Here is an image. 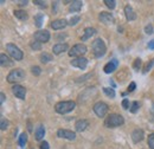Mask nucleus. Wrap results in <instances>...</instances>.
<instances>
[{"label": "nucleus", "instance_id": "obj_19", "mask_svg": "<svg viewBox=\"0 0 154 149\" xmlns=\"http://www.w3.org/2000/svg\"><path fill=\"white\" fill-rule=\"evenodd\" d=\"M88 126H89V122L87 121V120H78L76 122V124H75V129L76 131H84L87 128H88Z\"/></svg>", "mask_w": 154, "mask_h": 149}, {"label": "nucleus", "instance_id": "obj_6", "mask_svg": "<svg viewBox=\"0 0 154 149\" xmlns=\"http://www.w3.org/2000/svg\"><path fill=\"white\" fill-rule=\"evenodd\" d=\"M84 53H87V46L84 44H76L74 45L70 51H69V56L70 57H75V58H79V57H83Z\"/></svg>", "mask_w": 154, "mask_h": 149}, {"label": "nucleus", "instance_id": "obj_32", "mask_svg": "<svg viewBox=\"0 0 154 149\" xmlns=\"http://www.w3.org/2000/svg\"><path fill=\"white\" fill-rule=\"evenodd\" d=\"M31 72H32V74H35V76H39V74H42V69L39 66H37V65H35V66L31 68Z\"/></svg>", "mask_w": 154, "mask_h": 149}, {"label": "nucleus", "instance_id": "obj_33", "mask_svg": "<svg viewBox=\"0 0 154 149\" xmlns=\"http://www.w3.org/2000/svg\"><path fill=\"white\" fill-rule=\"evenodd\" d=\"M154 65V58L152 59V60H149L148 63H147V65L145 66V69H143V74H147L149 70H151V68Z\"/></svg>", "mask_w": 154, "mask_h": 149}, {"label": "nucleus", "instance_id": "obj_8", "mask_svg": "<svg viewBox=\"0 0 154 149\" xmlns=\"http://www.w3.org/2000/svg\"><path fill=\"white\" fill-rule=\"evenodd\" d=\"M33 37L36 39V41L39 43H48L50 40V32L48 30H39L37 32H35Z\"/></svg>", "mask_w": 154, "mask_h": 149}, {"label": "nucleus", "instance_id": "obj_4", "mask_svg": "<svg viewBox=\"0 0 154 149\" xmlns=\"http://www.w3.org/2000/svg\"><path fill=\"white\" fill-rule=\"evenodd\" d=\"M24 78H25V72H24V70H23V69H14V70H12L10 74H7L6 81H7L8 83L16 85V84H18L19 82H21Z\"/></svg>", "mask_w": 154, "mask_h": 149}, {"label": "nucleus", "instance_id": "obj_20", "mask_svg": "<svg viewBox=\"0 0 154 149\" xmlns=\"http://www.w3.org/2000/svg\"><path fill=\"white\" fill-rule=\"evenodd\" d=\"M82 6H83V2L81 0H75L70 4L69 6V11L70 12H79L82 10Z\"/></svg>", "mask_w": 154, "mask_h": 149}, {"label": "nucleus", "instance_id": "obj_34", "mask_svg": "<svg viewBox=\"0 0 154 149\" xmlns=\"http://www.w3.org/2000/svg\"><path fill=\"white\" fill-rule=\"evenodd\" d=\"M148 147L151 149H154V134L148 135Z\"/></svg>", "mask_w": 154, "mask_h": 149}, {"label": "nucleus", "instance_id": "obj_38", "mask_svg": "<svg viewBox=\"0 0 154 149\" xmlns=\"http://www.w3.org/2000/svg\"><path fill=\"white\" fill-rule=\"evenodd\" d=\"M145 32H146L147 35H153V26H152L151 24H148V25L145 27Z\"/></svg>", "mask_w": 154, "mask_h": 149}, {"label": "nucleus", "instance_id": "obj_10", "mask_svg": "<svg viewBox=\"0 0 154 149\" xmlns=\"http://www.w3.org/2000/svg\"><path fill=\"white\" fill-rule=\"evenodd\" d=\"M57 136L60 138H65V140H75L76 138V132L71 130H68V129H58L57 131Z\"/></svg>", "mask_w": 154, "mask_h": 149}, {"label": "nucleus", "instance_id": "obj_11", "mask_svg": "<svg viewBox=\"0 0 154 149\" xmlns=\"http://www.w3.org/2000/svg\"><path fill=\"white\" fill-rule=\"evenodd\" d=\"M70 63H71V65H72V66L78 68V69H81V70H84V69L87 68V65H88V60H87L84 57L74 58V59H72Z\"/></svg>", "mask_w": 154, "mask_h": 149}, {"label": "nucleus", "instance_id": "obj_2", "mask_svg": "<svg viewBox=\"0 0 154 149\" xmlns=\"http://www.w3.org/2000/svg\"><path fill=\"white\" fill-rule=\"evenodd\" d=\"M123 123H125V118H123V116H121L119 114H110V115H108L106 121H104V124L108 128H116V127L122 126Z\"/></svg>", "mask_w": 154, "mask_h": 149}, {"label": "nucleus", "instance_id": "obj_24", "mask_svg": "<svg viewBox=\"0 0 154 149\" xmlns=\"http://www.w3.org/2000/svg\"><path fill=\"white\" fill-rule=\"evenodd\" d=\"M39 59H40V62L42 63H49V62H51L52 59H54V56L52 55H50V53H48V52H43L40 57H39Z\"/></svg>", "mask_w": 154, "mask_h": 149}, {"label": "nucleus", "instance_id": "obj_43", "mask_svg": "<svg viewBox=\"0 0 154 149\" xmlns=\"http://www.w3.org/2000/svg\"><path fill=\"white\" fill-rule=\"evenodd\" d=\"M148 49H149V50H153L154 49V40H151V41L148 43Z\"/></svg>", "mask_w": 154, "mask_h": 149}, {"label": "nucleus", "instance_id": "obj_35", "mask_svg": "<svg viewBox=\"0 0 154 149\" xmlns=\"http://www.w3.org/2000/svg\"><path fill=\"white\" fill-rule=\"evenodd\" d=\"M139 107H140V105H139L137 102H133V103H132V107H131V112H132V114H135V112L139 110Z\"/></svg>", "mask_w": 154, "mask_h": 149}, {"label": "nucleus", "instance_id": "obj_45", "mask_svg": "<svg viewBox=\"0 0 154 149\" xmlns=\"http://www.w3.org/2000/svg\"><path fill=\"white\" fill-rule=\"evenodd\" d=\"M27 2H29L27 0H25V1H18V4H19V5H21V6H24V5H27Z\"/></svg>", "mask_w": 154, "mask_h": 149}, {"label": "nucleus", "instance_id": "obj_7", "mask_svg": "<svg viewBox=\"0 0 154 149\" xmlns=\"http://www.w3.org/2000/svg\"><path fill=\"white\" fill-rule=\"evenodd\" d=\"M93 110L96 114V116H98V117H104V116L108 114L109 107H108V104H106L104 102H97L96 104L94 105Z\"/></svg>", "mask_w": 154, "mask_h": 149}, {"label": "nucleus", "instance_id": "obj_27", "mask_svg": "<svg viewBox=\"0 0 154 149\" xmlns=\"http://www.w3.org/2000/svg\"><path fill=\"white\" fill-rule=\"evenodd\" d=\"M103 93L106 96H108L109 98H114L115 97V91L113 88H103Z\"/></svg>", "mask_w": 154, "mask_h": 149}, {"label": "nucleus", "instance_id": "obj_26", "mask_svg": "<svg viewBox=\"0 0 154 149\" xmlns=\"http://www.w3.org/2000/svg\"><path fill=\"white\" fill-rule=\"evenodd\" d=\"M19 146L20 147H25V144L27 143V135L25 132H21L19 136Z\"/></svg>", "mask_w": 154, "mask_h": 149}, {"label": "nucleus", "instance_id": "obj_3", "mask_svg": "<svg viewBox=\"0 0 154 149\" xmlns=\"http://www.w3.org/2000/svg\"><path fill=\"white\" fill-rule=\"evenodd\" d=\"M91 49H93L94 56L96 57V58H101V57H103L104 55H106V51H107L106 44H104V41H103L101 38H96V39L93 41Z\"/></svg>", "mask_w": 154, "mask_h": 149}, {"label": "nucleus", "instance_id": "obj_15", "mask_svg": "<svg viewBox=\"0 0 154 149\" xmlns=\"http://www.w3.org/2000/svg\"><path fill=\"white\" fill-rule=\"evenodd\" d=\"M68 44L66 43H58L56 45H54V47H52V52L55 53V55H60V53H63V52H65L66 50H68Z\"/></svg>", "mask_w": 154, "mask_h": 149}, {"label": "nucleus", "instance_id": "obj_22", "mask_svg": "<svg viewBox=\"0 0 154 149\" xmlns=\"http://www.w3.org/2000/svg\"><path fill=\"white\" fill-rule=\"evenodd\" d=\"M0 63H1V66H6V68L13 65V62L11 60V58L8 56H6L5 53H1L0 55Z\"/></svg>", "mask_w": 154, "mask_h": 149}, {"label": "nucleus", "instance_id": "obj_5", "mask_svg": "<svg viewBox=\"0 0 154 149\" xmlns=\"http://www.w3.org/2000/svg\"><path fill=\"white\" fill-rule=\"evenodd\" d=\"M6 51H7V53H8V56L12 57L14 60H21L23 59V51L20 50L18 46H16L14 44H12V43H8V44H6Z\"/></svg>", "mask_w": 154, "mask_h": 149}, {"label": "nucleus", "instance_id": "obj_13", "mask_svg": "<svg viewBox=\"0 0 154 149\" xmlns=\"http://www.w3.org/2000/svg\"><path fill=\"white\" fill-rule=\"evenodd\" d=\"M117 65H119V62H117V59H112L110 62H108L107 64H106V66L103 68V71H104V74H112V72H114L116 70V68H117Z\"/></svg>", "mask_w": 154, "mask_h": 149}, {"label": "nucleus", "instance_id": "obj_21", "mask_svg": "<svg viewBox=\"0 0 154 149\" xmlns=\"http://www.w3.org/2000/svg\"><path fill=\"white\" fill-rule=\"evenodd\" d=\"M44 136H45V128H44V126L40 124L35 131V138H36V141H42L44 138Z\"/></svg>", "mask_w": 154, "mask_h": 149}, {"label": "nucleus", "instance_id": "obj_12", "mask_svg": "<svg viewBox=\"0 0 154 149\" xmlns=\"http://www.w3.org/2000/svg\"><path fill=\"white\" fill-rule=\"evenodd\" d=\"M12 93H13V95H14L16 97H18L20 99H25V97H26V89H25L24 87L19 85V84L13 85Z\"/></svg>", "mask_w": 154, "mask_h": 149}, {"label": "nucleus", "instance_id": "obj_1", "mask_svg": "<svg viewBox=\"0 0 154 149\" xmlns=\"http://www.w3.org/2000/svg\"><path fill=\"white\" fill-rule=\"evenodd\" d=\"M76 107V102L75 101H62V102H58L55 105V110L57 114L60 115H65L68 112L72 111Z\"/></svg>", "mask_w": 154, "mask_h": 149}, {"label": "nucleus", "instance_id": "obj_14", "mask_svg": "<svg viewBox=\"0 0 154 149\" xmlns=\"http://www.w3.org/2000/svg\"><path fill=\"white\" fill-rule=\"evenodd\" d=\"M68 25H69V23L65 19H56V20H54L51 23V27L54 30H62V29H64Z\"/></svg>", "mask_w": 154, "mask_h": 149}, {"label": "nucleus", "instance_id": "obj_29", "mask_svg": "<svg viewBox=\"0 0 154 149\" xmlns=\"http://www.w3.org/2000/svg\"><path fill=\"white\" fill-rule=\"evenodd\" d=\"M7 127H8V121L5 117H1V120H0V129L1 130H6Z\"/></svg>", "mask_w": 154, "mask_h": 149}, {"label": "nucleus", "instance_id": "obj_25", "mask_svg": "<svg viewBox=\"0 0 154 149\" xmlns=\"http://www.w3.org/2000/svg\"><path fill=\"white\" fill-rule=\"evenodd\" d=\"M43 20H44V14H42V13L36 14V16H35V25H36L37 27H40V26L43 25Z\"/></svg>", "mask_w": 154, "mask_h": 149}, {"label": "nucleus", "instance_id": "obj_23", "mask_svg": "<svg viewBox=\"0 0 154 149\" xmlns=\"http://www.w3.org/2000/svg\"><path fill=\"white\" fill-rule=\"evenodd\" d=\"M13 13H14L16 18H18L19 20H23V21H24V20H27V19H29V14H27L24 10H16Z\"/></svg>", "mask_w": 154, "mask_h": 149}, {"label": "nucleus", "instance_id": "obj_42", "mask_svg": "<svg viewBox=\"0 0 154 149\" xmlns=\"http://www.w3.org/2000/svg\"><path fill=\"white\" fill-rule=\"evenodd\" d=\"M91 76V74H85V76H83V77H81V78H78V79H76V82L77 83H81V81L83 82L84 79H87V78H89Z\"/></svg>", "mask_w": 154, "mask_h": 149}, {"label": "nucleus", "instance_id": "obj_37", "mask_svg": "<svg viewBox=\"0 0 154 149\" xmlns=\"http://www.w3.org/2000/svg\"><path fill=\"white\" fill-rule=\"evenodd\" d=\"M31 49L32 50H40L42 49V45H40V43L39 41H35V43H31Z\"/></svg>", "mask_w": 154, "mask_h": 149}, {"label": "nucleus", "instance_id": "obj_31", "mask_svg": "<svg viewBox=\"0 0 154 149\" xmlns=\"http://www.w3.org/2000/svg\"><path fill=\"white\" fill-rule=\"evenodd\" d=\"M133 68H134L135 71H139V70L141 69V59H140V58H136V59L134 60Z\"/></svg>", "mask_w": 154, "mask_h": 149}, {"label": "nucleus", "instance_id": "obj_39", "mask_svg": "<svg viewBox=\"0 0 154 149\" xmlns=\"http://www.w3.org/2000/svg\"><path fill=\"white\" fill-rule=\"evenodd\" d=\"M135 88H136V84H135V82H131V84L128 85V89H127V91L128 93H133L135 90Z\"/></svg>", "mask_w": 154, "mask_h": 149}, {"label": "nucleus", "instance_id": "obj_17", "mask_svg": "<svg viewBox=\"0 0 154 149\" xmlns=\"http://www.w3.org/2000/svg\"><path fill=\"white\" fill-rule=\"evenodd\" d=\"M96 33H97L96 29H94V27H87V29L84 30V33H83V36L81 37V39H82V41H85V40H88L89 38L95 36Z\"/></svg>", "mask_w": 154, "mask_h": 149}, {"label": "nucleus", "instance_id": "obj_44", "mask_svg": "<svg viewBox=\"0 0 154 149\" xmlns=\"http://www.w3.org/2000/svg\"><path fill=\"white\" fill-rule=\"evenodd\" d=\"M0 96H1V101H0V103L2 104V103L5 102V95H4V93H1V95H0Z\"/></svg>", "mask_w": 154, "mask_h": 149}, {"label": "nucleus", "instance_id": "obj_41", "mask_svg": "<svg viewBox=\"0 0 154 149\" xmlns=\"http://www.w3.org/2000/svg\"><path fill=\"white\" fill-rule=\"evenodd\" d=\"M40 149H50V146H49V143L46 141H44V142L40 143Z\"/></svg>", "mask_w": 154, "mask_h": 149}, {"label": "nucleus", "instance_id": "obj_36", "mask_svg": "<svg viewBox=\"0 0 154 149\" xmlns=\"http://www.w3.org/2000/svg\"><path fill=\"white\" fill-rule=\"evenodd\" d=\"M33 2H35V5L39 6L40 8H46V7H48V6H46V2H45V1H40V0H35Z\"/></svg>", "mask_w": 154, "mask_h": 149}, {"label": "nucleus", "instance_id": "obj_16", "mask_svg": "<svg viewBox=\"0 0 154 149\" xmlns=\"http://www.w3.org/2000/svg\"><path fill=\"white\" fill-rule=\"evenodd\" d=\"M125 14H126V18L128 21H132V20H135L136 19V13L133 10V7L131 5H126L125 7Z\"/></svg>", "mask_w": 154, "mask_h": 149}, {"label": "nucleus", "instance_id": "obj_18", "mask_svg": "<svg viewBox=\"0 0 154 149\" xmlns=\"http://www.w3.org/2000/svg\"><path fill=\"white\" fill-rule=\"evenodd\" d=\"M132 140L134 143H139L143 140V130L142 129H135L132 132Z\"/></svg>", "mask_w": 154, "mask_h": 149}, {"label": "nucleus", "instance_id": "obj_30", "mask_svg": "<svg viewBox=\"0 0 154 149\" xmlns=\"http://www.w3.org/2000/svg\"><path fill=\"white\" fill-rule=\"evenodd\" d=\"M104 5H106L108 8L114 10L116 6V2H115V0H104Z\"/></svg>", "mask_w": 154, "mask_h": 149}, {"label": "nucleus", "instance_id": "obj_40", "mask_svg": "<svg viewBox=\"0 0 154 149\" xmlns=\"http://www.w3.org/2000/svg\"><path fill=\"white\" fill-rule=\"evenodd\" d=\"M122 107L125 109H129V101L128 99H123L122 101Z\"/></svg>", "mask_w": 154, "mask_h": 149}, {"label": "nucleus", "instance_id": "obj_9", "mask_svg": "<svg viewBox=\"0 0 154 149\" xmlns=\"http://www.w3.org/2000/svg\"><path fill=\"white\" fill-rule=\"evenodd\" d=\"M98 20L104 25H113L115 23V18L109 12H101L98 14Z\"/></svg>", "mask_w": 154, "mask_h": 149}, {"label": "nucleus", "instance_id": "obj_28", "mask_svg": "<svg viewBox=\"0 0 154 149\" xmlns=\"http://www.w3.org/2000/svg\"><path fill=\"white\" fill-rule=\"evenodd\" d=\"M79 20H81V17H79V16H72L68 23H69V25H70V26H75Z\"/></svg>", "mask_w": 154, "mask_h": 149}]
</instances>
